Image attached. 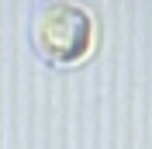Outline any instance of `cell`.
<instances>
[{
  "instance_id": "6da1fadb",
  "label": "cell",
  "mask_w": 152,
  "mask_h": 149,
  "mask_svg": "<svg viewBox=\"0 0 152 149\" xmlns=\"http://www.w3.org/2000/svg\"><path fill=\"white\" fill-rule=\"evenodd\" d=\"M31 38H35V49L48 63L56 66L80 63L90 56L94 38H97L94 14L80 0H45L35 10Z\"/></svg>"
}]
</instances>
